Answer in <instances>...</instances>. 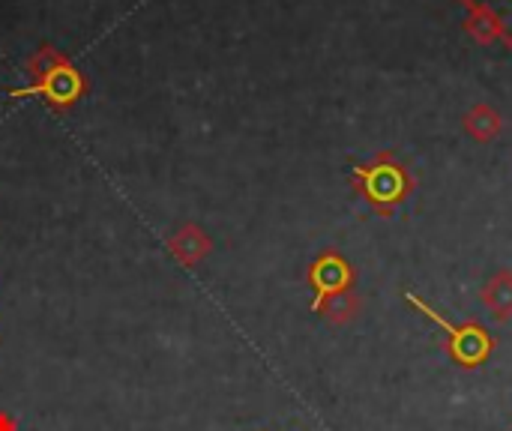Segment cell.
I'll use <instances>...</instances> for the list:
<instances>
[{
	"label": "cell",
	"mask_w": 512,
	"mask_h": 431,
	"mask_svg": "<svg viewBox=\"0 0 512 431\" xmlns=\"http://www.w3.org/2000/svg\"><path fill=\"white\" fill-rule=\"evenodd\" d=\"M27 75L33 78L27 87H12L9 99H24V96H39L51 111L69 114L87 93L90 81L87 75L51 42H42L27 60H24Z\"/></svg>",
	"instance_id": "obj_1"
},
{
	"label": "cell",
	"mask_w": 512,
	"mask_h": 431,
	"mask_svg": "<svg viewBox=\"0 0 512 431\" xmlns=\"http://www.w3.org/2000/svg\"><path fill=\"white\" fill-rule=\"evenodd\" d=\"M351 177H354V189L360 192V198L372 210H378L384 219L393 216V210L405 204L414 192V174L393 153H378L372 162L354 165Z\"/></svg>",
	"instance_id": "obj_2"
},
{
	"label": "cell",
	"mask_w": 512,
	"mask_h": 431,
	"mask_svg": "<svg viewBox=\"0 0 512 431\" xmlns=\"http://www.w3.org/2000/svg\"><path fill=\"white\" fill-rule=\"evenodd\" d=\"M408 303H411L417 312H423L432 324L441 327V333H444V351L450 354V360H453L456 366H462V369H477V366H483V363L492 357V351L498 348V342L489 336V330H486L483 324H477V321L453 324V321H447L441 312H435L426 300H420L417 294H408Z\"/></svg>",
	"instance_id": "obj_3"
},
{
	"label": "cell",
	"mask_w": 512,
	"mask_h": 431,
	"mask_svg": "<svg viewBox=\"0 0 512 431\" xmlns=\"http://www.w3.org/2000/svg\"><path fill=\"white\" fill-rule=\"evenodd\" d=\"M306 279H309V285L315 291L312 312H318L324 300H330L336 294H345V291H354V279L357 276H354V267L348 264V258H342L336 249H327V252H321L312 261Z\"/></svg>",
	"instance_id": "obj_4"
},
{
	"label": "cell",
	"mask_w": 512,
	"mask_h": 431,
	"mask_svg": "<svg viewBox=\"0 0 512 431\" xmlns=\"http://www.w3.org/2000/svg\"><path fill=\"white\" fill-rule=\"evenodd\" d=\"M210 249H213L210 234H207L201 225H195V222H183V225L168 237V252H171L183 267L201 264V261L210 255Z\"/></svg>",
	"instance_id": "obj_5"
},
{
	"label": "cell",
	"mask_w": 512,
	"mask_h": 431,
	"mask_svg": "<svg viewBox=\"0 0 512 431\" xmlns=\"http://www.w3.org/2000/svg\"><path fill=\"white\" fill-rule=\"evenodd\" d=\"M483 306L498 318V321H510L512 318V270L495 273L486 288H483Z\"/></svg>",
	"instance_id": "obj_6"
},
{
	"label": "cell",
	"mask_w": 512,
	"mask_h": 431,
	"mask_svg": "<svg viewBox=\"0 0 512 431\" xmlns=\"http://www.w3.org/2000/svg\"><path fill=\"white\" fill-rule=\"evenodd\" d=\"M360 309H363V303H360L357 291H345V294H336V297L324 300L318 315H324L330 324L342 327V324H351L360 315Z\"/></svg>",
	"instance_id": "obj_7"
},
{
	"label": "cell",
	"mask_w": 512,
	"mask_h": 431,
	"mask_svg": "<svg viewBox=\"0 0 512 431\" xmlns=\"http://www.w3.org/2000/svg\"><path fill=\"white\" fill-rule=\"evenodd\" d=\"M462 3H468L471 9L486 15L498 27V33L512 45V0H462Z\"/></svg>",
	"instance_id": "obj_8"
},
{
	"label": "cell",
	"mask_w": 512,
	"mask_h": 431,
	"mask_svg": "<svg viewBox=\"0 0 512 431\" xmlns=\"http://www.w3.org/2000/svg\"><path fill=\"white\" fill-rule=\"evenodd\" d=\"M501 114L495 111V108H489V105H477L468 117H465V129L474 135V138H480V141H492L498 132H501Z\"/></svg>",
	"instance_id": "obj_9"
},
{
	"label": "cell",
	"mask_w": 512,
	"mask_h": 431,
	"mask_svg": "<svg viewBox=\"0 0 512 431\" xmlns=\"http://www.w3.org/2000/svg\"><path fill=\"white\" fill-rule=\"evenodd\" d=\"M0 431H18L15 417H12V414H6V411H0Z\"/></svg>",
	"instance_id": "obj_10"
}]
</instances>
